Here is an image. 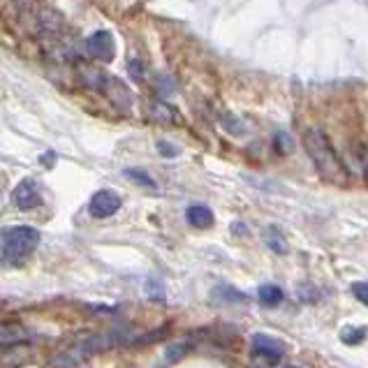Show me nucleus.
<instances>
[{"label":"nucleus","mask_w":368,"mask_h":368,"mask_svg":"<svg viewBox=\"0 0 368 368\" xmlns=\"http://www.w3.org/2000/svg\"><path fill=\"white\" fill-rule=\"evenodd\" d=\"M303 146H306L310 160H313V165L317 167V172L324 181L334 183V186H348L350 181L348 167L343 165V160L334 151L322 130H308L303 134Z\"/></svg>","instance_id":"obj_1"},{"label":"nucleus","mask_w":368,"mask_h":368,"mask_svg":"<svg viewBox=\"0 0 368 368\" xmlns=\"http://www.w3.org/2000/svg\"><path fill=\"white\" fill-rule=\"evenodd\" d=\"M39 243V231L35 227L19 225L3 231V262L19 264L35 250Z\"/></svg>","instance_id":"obj_2"},{"label":"nucleus","mask_w":368,"mask_h":368,"mask_svg":"<svg viewBox=\"0 0 368 368\" xmlns=\"http://www.w3.org/2000/svg\"><path fill=\"white\" fill-rule=\"evenodd\" d=\"M285 343L271 338L267 334H255L253 336V362L258 366H271L283 357Z\"/></svg>","instance_id":"obj_3"},{"label":"nucleus","mask_w":368,"mask_h":368,"mask_svg":"<svg viewBox=\"0 0 368 368\" xmlns=\"http://www.w3.org/2000/svg\"><path fill=\"white\" fill-rule=\"evenodd\" d=\"M121 209V197H118L114 190H98L91 197V204H88V211H91L93 218H109Z\"/></svg>","instance_id":"obj_4"},{"label":"nucleus","mask_w":368,"mask_h":368,"mask_svg":"<svg viewBox=\"0 0 368 368\" xmlns=\"http://www.w3.org/2000/svg\"><path fill=\"white\" fill-rule=\"evenodd\" d=\"M12 202L19 206L21 211H30L39 204V188L35 179H23L12 193Z\"/></svg>","instance_id":"obj_5"},{"label":"nucleus","mask_w":368,"mask_h":368,"mask_svg":"<svg viewBox=\"0 0 368 368\" xmlns=\"http://www.w3.org/2000/svg\"><path fill=\"white\" fill-rule=\"evenodd\" d=\"M88 51L98 61H111L116 53L114 37H111L107 30H98V33L91 35V39H88Z\"/></svg>","instance_id":"obj_6"},{"label":"nucleus","mask_w":368,"mask_h":368,"mask_svg":"<svg viewBox=\"0 0 368 368\" xmlns=\"http://www.w3.org/2000/svg\"><path fill=\"white\" fill-rule=\"evenodd\" d=\"M105 88H107L111 102H114L118 109H121V111L130 109V105H132V93L127 91V88L121 82H118L116 77H107L105 79Z\"/></svg>","instance_id":"obj_7"},{"label":"nucleus","mask_w":368,"mask_h":368,"mask_svg":"<svg viewBox=\"0 0 368 368\" xmlns=\"http://www.w3.org/2000/svg\"><path fill=\"white\" fill-rule=\"evenodd\" d=\"M186 218L193 227L197 229H206L213 225V211L209 209V206L204 204H193L190 209L186 211Z\"/></svg>","instance_id":"obj_8"},{"label":"nucleus","mask_w":368,"mask_h":368,"mask_svg":"<svg viewBox=\"0 0 368 368\" xmlns=\"http://www.w3.org/2000/svg\"><path fill=\"white\" fill-rule=\"evenodd\" d=\"M264 241H267L269 250H274L278 255H287V250H290V246H287L281 229H276V227H269L267 231H264Z\"/></svg>","instance_id":"obj_9"},{"label":"nucleus","mask_w":368,"mask_h":368,"mask_svg":"<svg viewBox=\"0 0 368 368\" xmlns=\"http://www.w3.org/2000/svg\"><path fill=\"white\" fill-rule=\"evenodd\" d=\"M366 338H368V329L359 324H350L341 331V341L345 343V345H359V343H364Z\"/></svg>","instance_id":"obj_10"},{"label":"nucleus","mask_w":368,"mask_h":368,"mask_svg":"<svg viewBox=\"0 0 368 368\" xmlns=\"http://www.w3.org/2000/svg\"><path fill=\"white\" fill-rule=\"evenodd\" d=\"M258 299L264 306H278L283 301V290L278 285H262L258 290Z\"/></svg>","instance_id":"obj_11"},{"label":"nucleus","mask_w":368,"mask_h":368,"mask_svg":"<svg viewBox=\"0 0 368 368\" xmlns=\"http://www.w3.org/2000/svg\"><path fill=\"white\" fill-rule=\"evenodd\" d=\"M215 299H220V301H246V294H241L239 290H234V287H229V285H220V287H215Z\"/></svg>","instance_id":"obj_12"},{"label":"nucleus","mask_w":368,"mask_h":368,"mask_svg":"<svg viewBox=\"0 0 368 368\" xmlns=\"http://www.w3.org/2000/svg\"><path fill=\"white\" fill-rule=\"evenodd\" d=\"M125 176L127 179H132L134 183H139V186H148V188H156V181L151 179V176L144 172V170H125Z\"/></svg>","instance_id":"obj_13"},{"label":"nucleus","mask_w":368,"mask_h":368,"mask_svg":"<svg viewBox=\"0 0 368 368\" xmlns=\"http://www.w3.org/2000/svg\"><path fill=\"white\" fill-rule=\"evenodd\" d=\"M188 343H174V345H170L165 350V359L167 362H179V357H183L188 352Z\"/></svg>","instance_id":"obj_14"},{"label":"nucleus","mask_w":368,"mask_h":368,"mask_svg":"<svg viewBox=\"0 0 368 368\" xmlns=\"http://www.w3.org/2000/svg\"><path fill=\"white\" fill-rule=\"evenodd\" d=\"M350 290L359 301L364 303V306H368V283H352Z\"/></svg>","instance_id":"obj_15"},{"label":"nucleus","mask_w":368,"mask_h":368,"mask_svg":"<svg viewBox=\"0 0 368 368\" xmlns=\"http://www.w3.org/2000/svg\"><path fill=\"white\" fill-rule=\"evenodd\" d=\"M158 151H160V156H167V158L179 156V146H172L170 141H158Z\"/></svg>","instance_id":"obj_16"},{"label":"nucleus","mask_w":368,"mask_h":368,"mask_svg":"<svg viewBox=\"0 0 368 368\" xmlns=\"http://www.w3.org/2000/svg\"><path fill=\"white\" fill-rule=\"evenodd\" d=\"M130 72L134 75V79H141V68H139V63H137V61H132V63H130Z\"/></svg>","instance_id":"obj_17"},{"label":"nucleus","mask_w":368,"mask_h":368,"mask_svg":"<svg viewBox=\"0 0 368 368\" xmlns=\"http://www.w3.org/2000/svg\"><path fill=\"white\" fill-rule=\"evenodd\" d=\"M287 368H297V366H287Z\"/></svg>","instance_id":"obj_18"}]
</instances>
